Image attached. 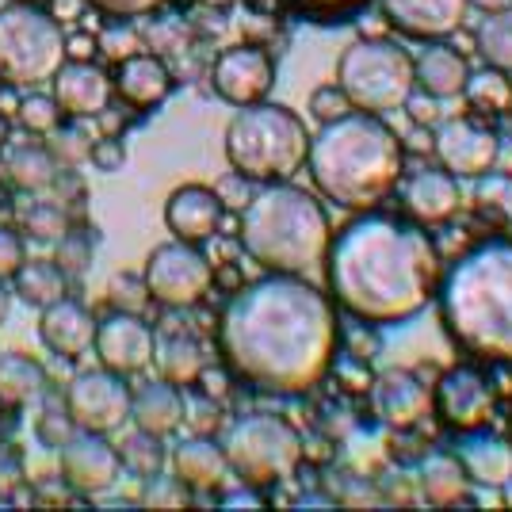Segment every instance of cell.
<instances>
[{
	"label": "cell",
	"mask_w": 512,
	"mask_h": 512,
	"mask_svg": "<svg viewBox=\"0 0 512 512\" xmlns=\"http://www.w3.org/2000/svg\"><path fill=\"white\" fill-rule=\"evenodd\" d=\"M50 142H46V150H50V157L58 161V165H65V169H73V165H81V161H88V153H92V134H88L85 127H81V119H73V127H54L50 134H46Z\"/></svg>",
	"instance_id": "8d00e7d4"
},
{
	"label": "cell",
	"mask_w": 512,
	"mask_h": 512,
	"mask_svg": "<svg viewBox=\"0 0 512 512\" xmlns=\"http://www.w3.org/2000/svg\"><path fill=\"white\" fill-rule=\"evenodd\" d=\"M509 4H512V0H509Z\"/></svg>",
	"instance_id": "91938a15"
},
{
	"label": "cell",
	"mask_w": 512,
	"mask_h": 512,
	"mask_svg": "<svg viewBox=\"0 0 512 512\" xmlns=\"http://www.w3.org/2000/svg\"><path fill=\"white\" fill-rule=\"evenodd\" d=\"M432 150L440 157L444 172H451L455 180H478L497 165L501 138L474 119H448L432 134Z\"/></svg>",
	"instance_id": "4fadbf2b"
},
{
	"label": "cell",
	"mask_w": 512,
	"mask_h": 512,
	"mask_svg": "<svg viewBox=\"0 0 512 512\" xmlns=\"http://www.w3.org/2000/svg\"><path fill=\"white\" fill-rule=\"evenodd\" d=\"M493 386L482 371L474 367H451L448 375L432 390V409L440 421L455 432H478L490 425L493 417Z\"/></svg>",
	"instance_id": "5bb4252c"
},
{
	"label": "cell",
	"mask_w": 512,
	"mask_h": 512,
	"mask_svg": "<svg viewBox=\"0 0 512 512\" xmlns=\"http://www.w3.org/2000/svg\"><path fill=\"white\" fill-rule=\"evenodd\" d=\"M123 474L119 448H111L100 432H73L58 448V478L81 497H100Z\"/></svg>",
	"instance_id": "7c38bea8"
},
{
	"label": "cell",
	"mask_w": 512,
	"mask_h": 512,
	"mask_svg": "<svg viewBox=\"0 0 512 512\" xmlns=\"http://www.w3.org/2000/svg\"><path fill=\"white\" fill-rule=\"evenodd\" d=\"M142 279H146V291L157 306L184 310L211 291L214 268L192 241H169V245H157L150 253Z\"/></svg>",
	"instance_id": "30bf717a"
},
{
	"label": "cell",
	"mask_w": 512,
	"mask_h": 512,
	"mask_svg": "<svg viewBox=\"0 0 512 512\" xmlns=\"http://www.w3.org/2000/svg\"><path fill=\"white\" fill-rule=\"evenodd\" d=\"M88 4L107 12V16H115V20H138V16L157 12L165 0H88Z\"/></svg>",
	"instance_id": "f6af8a7d"
},
{
	"label": "cell",
	"mask_w": 512,
	"mask_h": 512,
	"mask_svg": "<svg viewBox=\"0 0 512 512\" xmlns=\"http://www.w3.org/2000/svg\"><path fill=\"white\" fill-rule=\"evenodd\" d=\"M478 54L493 69L512 73V8H501V12L482 20V27H478Z\"/></svg>",
	"instance_id": "836d02e7"
},
{
	"label": "cell",
	"mask_w": 512,
	"mask_h": 512,
	"mask_svg": "<svg viewBox=\"0 0 512 512\" xmlns=\"http://www.w3.org/2000/svg\"><path fill=\"white\" fill-rule=\"evenodd\" d=\"M65 65V31L35 0L0 8V81L12 88L50 85Z\"/></svg>",
	"instance_id": "52a82bcc"
},
{
	"label": "cell",
	"mask_w": 512,
	"mask_h": 512,
	"mask_svg": "<svg viewBox=\"0 0 512 512\" xmlns=\"http://www.w3.org/2000/svg\"><path fill=\"white\" fill-rule=\"evenodd\" d=\"M16 123H20L27 134H50V130L62 123V107L54 104V96H43V92L31 88V96H20Z\"/></svg>",
	"instance_id": "74e56055"
},
{
	"label": "cell",
	"mask_w": 512,
	"mask_h": 512,
	"mask_svg": "<svg viewBox=\"0 0 512 512\" xmlns=\"http://www.w3.org/2000/svg\"><path fill=\"white\" fill-rule=\"evenodd\" d=\"M459 463H463L470 482L501 490V486L512 478V444H505L501 436L482 432V428H478V432H463Z\"/></svg>",
	"instance_id": "d4e9b609"
},
{
	"label": "cell",
	"mask_w": 512,
	"mask_h": 512,
	"mask_svg": "<svg viewBox=\"0 0 512 512\" xmlns=\"http://www.w3.org/2000/svg\"><path fill=\"white\" fill-rule=\"evenodd\" d=\"M96 234V230H92ZM88 230H69V234L58 241V253H54V264L62 268L65 276H81L92 264V253H96V237Z\"/></svg>",
	"instance_id": "f35d334b"
},
{
	"label": "cell",
	"mask_w": 512,
	"mask_h": 512,
	"mask_svg": "<svg viewBox=\"0 0 512 512\" xmlns=\"http://www.w3.org/2000/svg\"><path fill=\"white\" fill-rule=\"evenodd\" d=\"M417 486H421V497H425L428 505H455V501L467 497L470 478L467 470H463V463H459V455L436 451L417 470Z\"/></svg>",
	"instance_id": "83f0119b"
},
{
	"label": "cell",
	"mask_w": 512,
	"mask_h": 512,
	"mask_svg": "<svg viewBox=\"0 0 512 512\" xmlns=\"http://www.w3.org/2000/svg\"><path fill=\"white\" fill-rule=\"evenodd\" d=\"M100 43L92 35H65V62H92Z\"/></svg>",
	"instance_id": "681fc988"
},
{
	"label": "cell",
	"mask_w": 512,
	"mask_h": 512,
	"mask_svg": "<svg viewBox=\"0 0 512 512\" xmlns=\"http://www.w3.org/2000/svg\"><path fill=\"white\" fill-rule=\"evenodd\" d=\"M20 226L23 234H31L35 241H62L69 234V214L50 199H31L20 207Z\"/></svg>",
	"instance_id": "e575fe53"
},
{
	"label": "cell",
	"mask_w": 512,
	"mask_h": 512,
	"mask_svg": "<svg viewBox=\"0 0 512 512\" xmlns=\"http://www.w3.org/2000/svg\"><path fill=\"white\" fill-rule=\"evenodd\" d=\"M337 85L363 115H390L413 100V58L390 39H356L337 62Z\"/></svg>",
	"instance_id": "ba28073f"
},
{
	"label": "cell",
	"mask_w": 512,
	"mask_h": 512,
	"mask_svg": "<svg viewBox=\"0 0 512 512\" xmlns=\"http://www.w3.org/2000/svg\"><path fill=\"white\" fill-rule=\"evenodd\" d=\"M96 356L107 371L115 375H138L153 363V348H157V337L146 321L138 314H127V310H115L107 314L104 321H96Z\"/></svg>",
	"instance_id": "9a60e30c"
},
{
	"label": "cell",
	"mask_w": 512,
	"mask_h": 512,
	"mask_svg": "<svg viewBox=\"0 0 512 512\" xmlns=\"http://www.w3.org/2000/svg\"><path fill=\"white\" fill-rule=\"evenodd\" d=\"M440 314L459 348L512 363V241L493 237L451 264L440 287Z\"/></svg>",
	"instance_id": "277c9868"
},
{
	"label": "cell",
	"mask_w": 512,
	"mask_h": 512,
	"mask_svg": "<svg viewBox=\"0 0 512 512\" xmlns=\"http://www.w3.org/2000/svg\"><path fill=\"white\" fill-rule=\"evenodd\" d=\"M111 85H115V96H119L123 104L157 107L169 100L172 73L157 54H130V58L119 62L115 77H111Z\"/></svg>",
	"instance_id": "603a6c76"
},
{
	"label": "cell",
	"mask_w": 512,
	"mask_h": 512,
	"mask_svg": "<svg viewBox=\"0 0 512 512\" xmlns=\"http://www.w3.org/2000/svg\"><path fill=\"white\" fill-rule=\"evenodd\" d=\"M463 96H467V104L474 111H482V115H505L512 111V81L509 73H501V69H478V73H470L467 85H463Z\"/></svg>",
	"instance_id": "d6a6232c"
},
{
	"label": "cell",
	"mask_w": 512,
	"mask_h": 512,
	"mask_svg": "<svg viewBox=\"0 0 512 512\" xmlns=\"http://www.w3.org/2000/svg\"><path fill=\"white\" fill-rule=\"evenodd\" d=\"M276 81V65L268 58V50L260 46H230L222 50V58L214 62L211 85L214 92L234 107L260 104Z\"/></svg>",
	"instance_id": "2e32d148"
},
{
	"label": "cell",
	"mask_w": 512,
	"mask_h": 512,
	"mask_svg": "<svg viewBox=\"0 0 512 512\" xmlns=\"http://www.w3.org/2000/svg\"><path fill=\"white\" fill-rule=\"evenodd\" d=\"M390 27H398L409 39L444 43L451 39L470 12V0H379Z\"/></svg>",
	"instance_id": "e0dca14e"
},
{
	"label": "cell",
	"mask_w": 512,
	"mask_h": 512,
	"mask_svg": "<svg viewBox=\"0 0 512 512\" xmlns=\"http://www.w3.org/2000/svg\"><path fill=\"white\" fill-rule=\"evenodd\" d=\"M459 180L444 169H421L402 184V207L417 226H444L459 214Z\"/></svg>",
	"instance_id": "ffe728a7"
},
{
	"label": "cell",
	"mask_w": 512,
	"mask_h": 512,
	"mask_svg": "<svg viewBox=\"0 0 512 512\" xmlns=\"http://www.w3.org/2000/svg\"><path fill=\"white\" fill-rule=\"evenodd\" d=\"M325 279L333 299L367 325L417 318L440 291V253L425 226L363 214L329 245Z\"/></svg>",
	"instance_id": "7a4b0ae2"
},
{
	"label": "cell",
	"mask_w": 512,
	"mask_h": 512,
	"mask_svg": "<svg viewBox=\"0 0 512 512\" xmlns=\"http://www.w3.org/2000/svg\"><path fill=\"white\" fill-rule=\"evenodd\" d=\"M130 386L123 383V375L115 371H81L69 390H65V409L69 421L85 432H115L123 428V421H130Z\"/></svg>",
	"instance_id": "8fae6325"
},
{
	"label": "cell",
	"mask_w": 512,
	"mask_h": 512,
	"mask_svg": "<svg viewBox=\"0 0 512 512\" xmlns=\"http://www.w3.org/2000/svg\"><path fill=\"white\" fill-rule=\"evenodd\" d=\"M146 299H150L146 279H134V276H115V279H111V302H115L119 310L138 314V310L146 306Z\"/></svg>",
	"instance_id": "7bdbcfd3"
},
{
	"label": "cell",
	"mask_w": 512,
	"mask_h": 512,
	"mask_svg": "<svg viewBox=\"0 0 512 512\" xmlns=\"http://www.w3.org/2000/svg\"><path fill=\"white\" fill-rule=\"evenodd\" d=\"M130 421L150 436H172L184 425V398L172 383H150L130 398Z\"/></svg>",
	"instance_id": "484cf974"
},
{
	"label": "cell",
	"mask_w": 512,
	"mask_h": 512,
	"mask_svg": "<svg viewBox=\"0 0 512 512\" xmlns=\"http://www.w3.org/2000/svg\"><path fill=\"white\" fill-rule=\"evenodd\" d=\"M4 172H8V184H12L16 192L35 195V192L54 188V180H58V161L50 157V150H46V146L27 142V146H16V150L8 153Z\"/></svg>",
	"instance_id": "f1b7e54d"
},
{
	"label": "cell",
	"mask_w": 512,
	"mask_h": 512,
	"mask_svg": "<svg viewBox=\"0 0 512 512\" xmlns=\"http://www.w3.org/2000/svg\"><path fill=\"white\" fill-rule=\"evenodd\" d=\"M310 134L306 123L283 104L237 107L226 127V161L256 184H283L306 165Z\"/></svg>",
	"instance_id": "8992f818"
},
{
	"label": "cell",
	"mask_w": 512,
	"mask_h": 512,
	"mask_svg": "<svg viewBox=\"0 0 512 512\" xmlns=\"http://www.w3.org/2000/svg\"><path fill=\"white\" fill-rule=\"evenodd\" d=\"M65 272L54 260H23L16 272V295L27 306H50V302L65 299Z\"/></svg>",
	"instance_id": "1f68e13d"
},
{
	"label": "cell",
	"mask_w": 512,
	"mask_h": 512,
	"mask_svg": "<svg viewBox=\"0 0 512 512\" xmlns=\"http://www.w3.org/2000/svg\"><path fill=\"white\" fill-rule=\"evenodd\" d=\"M172 470L176 478L195 493L214 490L222 478H226V455H222V444H214L207 436H192L184 440L180 448L172 451Z\"/></svg>",
	"instance_id": "4316f807"
},
{
	"label": "cell",
	"mask_w": 512,
	"mask_h": 512,
	"mask_svg": "<svg viewBox=\"0 0 512 512\" xmlns=\"http://www.w3.org/2000/svg\"><path fill=\"white\" fill-rule=\"evenodd\" d=\"M199 4H207L214 12H226V8H234V0H199Z\"/></svg>",
	"instance_id": "9f6ffc18"
},
{
	"label": "cell",
	"mask_w": 512,
	"mask_h": 512,
	"mask_svg": "<svg viewBox=\"0 0 512 512\" xmlns=\"http://www.w3.org/2000/svg\"><path fill=\"white\" fill-rule=\"evenodd\" d=\"M20 111V88L0 81V115H16Z\"/></svg>",
	"instance_id": "816d5d0a"
},
{
	"label": "cell",
	"mask_w": 512,
	"mask_h": 512,
	"mask_svg": "<svg viewBox=\"0 0 512 512\" xmlns=\"http://www.w3.org/2000/svg\"><path fill=\"white\" fill-rule=\"evenodd\" d=\"M214 195H218L222 207H230V211H245V203L253 199V195H249V180H245L241 172H230L226 180H218V184H214Z\"/></svg>",
	"instance_id": "7dc6e473"
},
{
	"label": "cell",
	"mask_w": 512,
	"mask_h": 512,
	"mask_svg": "<svg viewBox=\"0 0 512 512\" xmlns=\"http://www.w3.org/2000/svg\"><path fill=\"white\" fill-rule=\"evenodd\" d=\"M8 310H12V299H8V291H4V283H0V321L8 318Z\"/></svg>",
	"instance_id": "11a10c76"
},
{
	"label": "cell",
	"mask_w": 512,
	"mask_h": 512,
	"mask_svg": "<svg viewBox=\"0 0 512 512\" xmlns=\"http://www.w3.org/2000/svg\"><path fill=\"white\" fill-rule=\"evenodd\" d=\"M88 161H92L100 172H119L123 165H127V146H123V138H115V134L96 138V142H92V153H88Z\"/></svg>",
	"instance_id": "ee69618b"
},
{
	"label": "cell",
	"mask_w": 512,
	"mask_h": 512,
	"mask_svg": "<svg viewBox=\"0 0 512 512\" xmlns=\"http://www.w3.org/2000/svg\"><path fill=\"white\" fill-rule=\"evenodd\" d=\"M375 417L390 428H413L432 413V390L413 371H386L371 386Z\"/></svg>",
	"instance_id": "d6986e66"
},
{
	"label": "cell",
	"mask_w": 512,
	"mask_h": 512,
	"mask_svg": "<svg viewBox=\"0 0 512 512\" xmlns=\"http://www.w3.org/2000/svg\"><path fill=\"white\" fill-rule=\"evenodd\" d=\"M153 360H157L161 379L172 386H192L203 379V348H199L192 337H184V333L157 341Z\"/></svg>",
	"instance_id": "4dcf8cb0"
},
{
	"label": "cell",
	"mask_w": 512,
	"mask_h": 512,
	"mask_svg": "<svg viewBox=\"0 0 512 512\" xmlns=\"http://www.w3.org/2000/svg\"><path fill=\"white\" fill-rule=\"evenodd\" d=\"M348 111H356V107H352V100L344 96L341 85H325L310 96V115H314L318 123H333V119H341V115H348Z\"/></svg>",
	"instance_id": "b9f144b4"
},
{
	"label": "cell",
	"mask_w": 512,
	"mask_h": 512,
	"mask_svg": "<svg viewBox=\"0 0 512 512\" xmlns=\"http://www.w3.org/2000/svg\"><path fill=\"white\" fill-rule=\"evenodd\" d=\"M23 260H27V253H23L20 234H12V230L0 226V283H4V279H16V272L23 268Z\"/></svg>",
	"instance_id": "bcb514c9"
},
{
	"label": "cell",
	"mask_w": 512,
	"mask_h": 512,
	"mask_svg": "<svg viewBox=\"0 0 512 512\" xmlns=\"http://www.w3.org/2000/svg\"><path fill=\"white\" fill-rule=\"evenodd\" d=\"M226 505H260V497H253V493H234V497H226Z\"/></svg>",
	"instance_id": "db71d44e"
},
{
	"label": "cell",
	"mask_w": 512,
	"mask_h": 512,
	"mask_svg": "<svg viewBox=\"0 0 512 512\" xmlns=\"http://www.w3.org/2000/svg\"><path fill=\"white\" fill-rule=\"evenodd\" d=\"M299 8L306 12H352V8H363V4H371V0H295Z\"/></svg>",
	"instance_id": "f907efd6"
},
{
	"label": "cell",
	"mask_w": 512,
	"mask_h": 512,
	"mask_svg": "<svg viewBox=\"0 0 512 512\" xmlns=\"http://www.w3.org/2000/svg\"><path fill=\"white\" fill-rule=\"evenodd\" d=\"M222 199L214 195V188H203V184H184L169 195L165 203V222L176 234V241H207V237L218 234L222 226Z\"/></svg>",
	"instance_id": "44dd1931"
},
{
	"label": "cell",
	"mask_w": 512,
	"mask_h": 512,
	"mask_svg": "<svg viewBox=\"0 0 512 512\" xmlns=\"http://www.w3.org/2000/svg\"><path fill=\"white\" fill-rule=\"evenodd\" d=\"M413 77H417V88H425L428 100H451V96H463L470 65L455 46L428 43L421 58L413 62Z\"/></svg>",
	"instance_id": "cb8c5ba5"
},
{
	"label": "cell",
	"mask_w": 512,
	"mask_h": 512,
	"mask_svg": "<svg viewBox=\"0 0 512 512\" xmlns=\"http://www.w3.org/2000/svg\"><path fill=\"white\" fill-rule=\"evenodd\" d=\"M478 207L512 222V176L509 172H486L478 176Z\"/></svg>",
	"instance_id": "ab89813d"
},
{
	"label": "cell",
	"mask_w": 512,
	"mask_h": 512,
	"mask_svg": "<svg viewBox=\"0 0 512 512\" xmlns=\"http://www.w3.org/2000/svg\"><path fill=\"white\" fill-rule=\"evenodd\" d=\"M50 96L54 104L62 107V115L69 119H96L104 107H111V96H115V85H111V73H104L96 62H65L54 81H50Z\"/></svg>",
	"instance_id": "ac0fdd59"
},
{
	"label": "cell",
	"mask_w": 512,
	"mask_h": 512,
	"mask_svg": "<svg viewBox=\"0 0 512 512\" xmlns=\"http://www.w3.org/2000/svg\"><path fill=\"white\" fill-rule=\"evenodd\" d=\"M341 325L329 295L306 276H272L241 287L222 310L218 348L241 383L264 394H306L329 375Z\"/></svg>",
	"instance_id": "6da1fadb"
},
{
	"label": "cell",
	"mask_w": 512,
	"mask_h": 512,
	"mask_svg": "<svg viewBox=\"0 0 512 512\" xmlns=\"http://www.w3.org/2000/svg\"><path fill=\"white\" fill-rule=\"evenodd\" d=\"M501 490H505V505H509V509H512V478H509V482H505V486H501Z\"/></svg>",
	"instance_id": "680465c9"
},
{
	"label": "cell",
	"mask_w": 512,
	"mask_h": 512,
	"mask_svg": "<svg viewBox=\"0 0 512 512\" xmlns=\"http://www.w3.org/2000/svg\"><path fill=\"white\" fill-rule=\"evenodd\" d=\"M318 192L344 211H371L398 188L406 150L402 138L379 115L348 111L321 123L306 153Z\"/></svg>",
	"instance_id": "3957f363"
},
{
	"label": "cell",
	"mask_w": 512,
	"mask_h": 512,
	"mask_svg": "<svg viewBox=\"0 0 512 512\" xmlns=\"http://www.w3.org/2000/svg\"><path fill=\"white\" fill-rule=\"evenodd\" d=\"M100 50H104L107 58L123 62L130 54H138V39L130 31H123V27H111V31H104V39H100Z\"/></svg>",
	"instance_id": "c3c4849f"
},
{
	"label": "cell",
	"mask_w": 512,
	"mask_h": 512,
	"mask_svg": "<svg viewBox=\"0 0 512 512\" xmlns=\"http://www.w3.org/2000/svg\"><path fill=\"white\" fill-rule=\"evenodd\" d=\"M119 459H123V467L134 470L138 478H150L157 470L165 467V451H161V436H150V432H134L127 436L123 444H119Z\"/></svg>",
	"instance_id": "d590c367"
},
{
	"label": "cell",
	"mask_w": 512,
	"mask_h": 512,
	"mask_svg": "<svg viewBox=\"0 0 512 512\" xmlns=\"http://www.w3.org/2000/svg\"><path fill=\"white\" fill-rule=\"evenodd\" d=\"M142 505L146 509H184L188 505V486L180 478H165L161 470L146 478L142 486Z\"/></svg>",
	"instance_id": "60d3db41"
},
{
	"label": "cell",
	"mask_w": 512,
	"mask_h": 512,
	"mask_svg": "<svg viewBox=\"0 0 512 512\" xmlns=\"http://www.w3.org/2000/svg\"><path fill=\"white\" fill-rule=\"evenodd\" d=\"M8 142V115H0V146Z\"/></svg>",
	"instance_id": "6f0895ef"
},
{
	"label": "cell",
	"mask_w": 512,
	"mask_h": 512,
	"mask_svg": "<svg viewBox=\"0 0 512 512\" xmlns=\"http://www.w3.org/2000/svg\"><path fill=\"white\" fill-rule=\"evenodd\" d=\"M39 337H43V344L50 352H58L65 360H77L96 341V321H92V314H88L81 302L58 299L50 302V306H43Z\"/></svg>",
	"instance_id": "7402d4cb"
},
{
	"label": "cell",
	"mask_w": 512,
	"mask_h": 512,
	"mask_svg": "<svg viewBox=\"0 0 512 512\" xmlns=\"http://www.w3.org/2000/svg\"><path fill=\"white\" fill-rule=\"evenodd\" d=\"M222 455L226 467L249 490H264L287 482L302 463V436L276 413H253L230 425L222 436Z\"/></svg>",
	"instance_id": "9c48e42d"
},
{
	"label": "cell",
	"mask_w": 512,
	"mask_h": 512,
	"mask_svg": "<svg viewBox=\"0 0 512 512\" xmlns=\"http://www.w3.org/2000/svg\"><path fill=\"white\" fill-rule=\"evenodd\" d=\"M413 119H417V123H432V119H436V107H432V104H417Z\"/></svg>",
	"instance_id": "f5cc1de1"
},
{
	"label": "cell",
	"mask_w": 512,
	"mask_h": 512,
	"mask_svg": "<svg viewBox=\"0 0 512 512\" xmlns=\"http://www.w3.org/2000/svg\"><path fill=\"white\" fill-rule=\"evenodd\" d=\"M46 390L43 363L31 356H12L0 352V406H27Z\"/></svg>",
	"instance_id": "f546056e"
},
{
	"label": "cell",
	"mask_w": 512,
	"mask_h": 512,
	"mask_svg": "<svg viewBox=\"0 0 512 512\" xmlns=\"http://www.w3.org/2000/svg\"><path fill=\"white\" fill-rule=\"evenodd\" d=\"M241 245L260 268L279 276H306L325 264L333 230L321 203L295 184H268L241 211Z\"/></svg>",
	"instance_id": "5b68a950"
}]
</instances>
